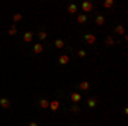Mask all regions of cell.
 Here are the masks:
<instances>
[{
	"instance_id": "cell-1",
	"label": "cell",
	"mask_w": 128,
	"mask_h": 126,
	"mask_svg": "<svg viewBox=\"0 0 128 126\" xmlns=\"http://www.w3.org/2000/svg\"><path fill=\"white\" fill-rule=\"evenodd\" d=\"M77 89H80V90H90V82H87V80L77 82Z\"/></svg>"
},
{
	"instance_id": "cell-2",
	"label": "cell",
	"mask_w": 128,
	"mask_h": 126,
	"mask_svg": "<svg viewBox=\"0 0 128 126\" xmlns=\"http://www.w3.org/2000/svg\"><path fill=\"white\" fill-rule=\"evenodd\" d=\"M70 101H72L74 104H79L80 101H82V94H79V92H72V94H70Z\"/></svg>"
},
{
	"instance_id": "cell-3",
	"label": "cell",
	"mask_w": 128,
	"mask_h": 126,
	"mask_svg": "<svg viewBox=\"0 0 128 126\" xmlns=\"http://www.w3.org/2000/svg\"><path fill=\"white\" fill-rule=\"evenodd\" d=\"M22 41H24V43H31V41H34V32H32V31H28V32H24V36H22Z\"/></svg>"
},
{
	"instance_id": "cell-4",
	"label": "cell",
	"mask_w": 128,
	"mask_h": 126,
	"mask_svg": "<svg viewBox=\"0 0 128 126\" xmlns=\"http://www.w3.org/2000/svg\"><path fill=\"white\" fill-rule=\"evenodd\" d=\"M92 9H94V3H92V2H84V3H82V10H84L86 14L90 12Z\"/></svg>"
},
{
	"instance_id": "cell-5",
	"label": "cell",
	"mask_w": 128,
	"mask_h": 126,
	"mask_svg": "<svg viewBox=\"0 0 128 126\" xmlns=\"http://www.w3.org/2000/svg\"><path fill=\"white\" fill-rule=\"evenodd\" d=\"M104 22H106V17H104L102 14H98V15H96V26L101 27V26H104Z\"/></svg>"
},
{
	"instance_id": "cell-6",
	"label": "cell",
	"mask_w": 128,
	"mask_h": 126,
	"mask_svg": "<svg viewBox=\"0 0 128 126\" xmlns=\"http://www.w3.org/2000/svg\"><path fill=\"white\" fill-rule=\"evenodd\" d=\"M84 39H86V43H87V44H94V43H96V36H94V34H84Z\"/></svg>"
},
{
	"instance_id": "cell-7",
	"label": "cell",
	"mask_w": 128,
	"mask_h": 126,
	"mask_svg": "<svg viewBox=\"0 0 128 126\" xmlns=\"http://www.w3.org/2000/svg\"><path fill=\"white\" fill-rule=\"evenodd\" d=\"M32 51H34V53H36V55H41V53H43V51H44V46H43V44H41V43H36V44H34V46H32Z\"/></svg>"
},
{
	"instance_id": "cell-8",
	"label": "cell",
	"mask_w": 128,
	"mask_h": 126,
	"mask_svg": "<svg viewBox=\"0 0 128 126\" xmlns=\"http://www.w3.org/2000/svg\"><path fill=\"white\" fill-rule=\"evenodd\" d=\"M0 107H2V109H9L10 107V101L7 97H2V99H0Z\"/></svg>"
},
{
	"instance_id": "cell-9",
	"label": "cell",
	"mask_w": 128,
	"mask_h": 126,
	"mask_svg": "<svg viewBox=\"0 0 128 126\" xmlns=\"http://www.w3.org/2000/svg\"><path fill=\"white\" fill-rule=\"evenodd\" d=\"M48 109H51L53 113H56V111L60 109V101H51V102H50V107H48Z\"/></svg>"
},
{
	"instance_id": "cell-10",
	"label": "cell",
	"mask_w": 128,
	"mask_h": 126,
	"mask_svg": "<svg viewBox=\"0 0 128 126\" xmlns=\"http://www.w3.org/2000/svg\"><path fill=\"white\" fill-rule=\"evenodd\" d=\"M38 106H40L41 109H48L50 107V101L48 99H40V101H38Z\"/></svg>"
},
{
	"instance_id": "cell-11",
	"label": "cell",
	"mask_w": 128,
	"mask_h": 126,
	"mask_svg": "<svg viewBox=\"0 0 128 126\" xmlns=\"http://www.w3.org/2000/svg\"><path fill=\"white\" fill-rule=\"evenodd\" d=\"M68 61H70L68 55H60V56H58V63H60V65H67Z\"/></svg>"
},
{
	"instance_id": "cell-12",
	"label": "cell",
	"mask_w": 128,
	"mask_h": 126,
	"mask_svg": "<svg viewBox=\"0 0 128 126\" xmlns=\"http://www.w3.org/2000/svg\"><path fill=\"white\" fill-rule=\"evenodd\" d=\"M77 10H79L77 3H70L68 7H67V12H68V14H77Z\"/></svg>"
},
{
	"instance_id": "cell-13",
	"label": "cell",
	"mask_w": 128,
	"mask_h": 126,
	"mask_svg": "<svg viewBox=\"0 0 128 126\" xmlns=\"http://www.w3.org/2000/svg\"><path fill=\"white\" fill-rule=\"evenodd\" d=\"M77 22L79 24H86L87 22V15L86 14H77Z\"/></svg>"
},
{
	"instance_id": "cell-14",
	"label": "cell",
	"mask_w": 128,
	"mask_h": 126,
	"mask_svg": "<svg viewBox=\"0 0 128 126\" xmlns=\"http://www.w3.org/2000/svg\"><path fill=\"white\" fill-rule=\"evenodd\" d=\"M96 104H98V101H96V99H92V97H90V99H87V107H89V109H94V107H96Z\"/></svg>"
},
{
	"instance_id": "cell-15",
	"label": "cell",
	"mask_w": 128,
	"mask_h": 126,
	"mask_svg": "<svg viewBox=\"0 0 128 126\" xmlns=\"http://www.w3.org/2000/svg\"><path fill=\"white\" fill-rule=\"evenodd\" d=\"M46 36H48V34H46V31H44V29H40V32H38V39H40V41H44V39H46Z\"/></svg>"
},
{
	"instance_id": "cell-16",
	"label": "cell",
	"mask_w": 128,
	"mask_h": 126,
	"mask_svg": "<svg viewBox=\"0 0 128 126\" xmlns=\"http://www.w3.org/2000/svg\"><path fill=\"white\" fill-rule=\"evenodd\" d=\"M63 46H65V41H63V39H55V48L62 49Z\"/></svg>"
},
{
	"instance_id": "cell-17",
	"label": "cell",
	"mask_w": 128,
	"mask_h": 126,
	"mask_svg": "<svg viewBox=\"0 0 128 126\" xmlns=\"http://www.w3.org/2000/svg\"><path fill=\"white\" fill-rule=\"evenodd\" d=\"M113 5H114L113 0H106V2H102V7H104V9H111Z\"/></svg>"
},
{
	"instance_id": "cell-18",
	"label": "cell",
	"mask_w": 128,
	"mask_h": 126,
	"mask_svg": "<svg viewBox=\"0 0 128 126\" xmlns=\"http://www.w3.org/2000/svg\"><path fill=\"white\" fill-rule=\"evenodd\" d=\"M70 111H72V113H75V114H79V113H80L79 104H72V106H70Z\"/></svg>"
},
{
	"instance_id": "cell-19",
	"label": "cell",
	"mask_w": 128,
	"mask_h": 126,
	"mask_svg": "<svg viewBox=\"0 0 128 126\" xmlns=\"http://www.w3.org/2000/svg\"><path fill=\"white\" fill-rule=\"evenodd\" d=\"M116 43H118V41H114L113 36H108V38H106V44H108V46H113V44H116Z\"/></svg>"
},
{
	"instance_id": "cell-20",
	"label": "cell",
	"mask_w": 128,
	"mask_h": 126,
	"mask_svg": "<svg viewBox=\"0 0 128 126\" xmlns=\"http://www.w3.org/2000/svg\"><path fill=\"white\" fill-rule=\"evenodd\" d=\"M17 34V27L16 26H10L9 27V36H16Z\"/></svg>"
},
{
	"instance_id": "cell-21",
	"label": "cell",
	"mask_w": 128,
	"mask_h": 126,
	"mask_svg": "<svg viewBox=\"0 0 128 126\" xmlns=\"http://www.w3.org/2000/svg\"><path fill=\"white\" fill-rule=\"evenodd\" d=\"M114 32H116V34H125V29H123V26H116V27H114Z\"/></svg>"
},
{
	"instance_id": "cell-22",
	"label": "cell",
	"mask_w": 128,
	"mask_h": 126,
	"mask_svg": "<svg viewBox=\"0 0 128 126\" xmlns=\"http://www.w3.org/2000/svg\"><path fill=\"white\" fill-rule=\"evenodd\" d=\"M77 56H79V58H86V56H87L86 49H79V51H77Z\"/></svg>"
},
{
	"instance_id": "cell-23",
	"label": "cell",
	"mask_w": 128,
	"mask_h": 126,
	"mask_svg": "<svg viewBox=\"0 0 128 126\" xmlns=\"http://www.w3.org/2000/svg\"><path fill=\"white\" fill-rule=\"evenodd\" d=\"M12 19L16 20V22H19V20H22V14H14V15H12Z\"/></svg>"
},
{
	"instance_id": "cell-24",
	"label": "cell",
	"mask_w": 128,
	"mask_h": 126,
	"mask_svg": "<svg viewBox=\"0 0 128 126\" xmlns=\"http://www.w3.org/2000/svg\"><path fill=\"white\" fill-rule=\"evenodd\" d=\"M29 126H40V125H38V123H34V121H32V123H29Z\"/></svg>"
},
{
	"instance_id": "cell-25",
	"label": "cell",
	"mask_w": 128,
	"mask_h": 126,
	"mask_svg": "<svg viewBox=\"0 0 128 126\" xmlns=\"http://www.w3.org/2000/svg\"><path fill=\"white\" fill-rule=\"evenodd\" d=\"M72 126H75V125H72Z\"/></svg>"
}]
</instances>
